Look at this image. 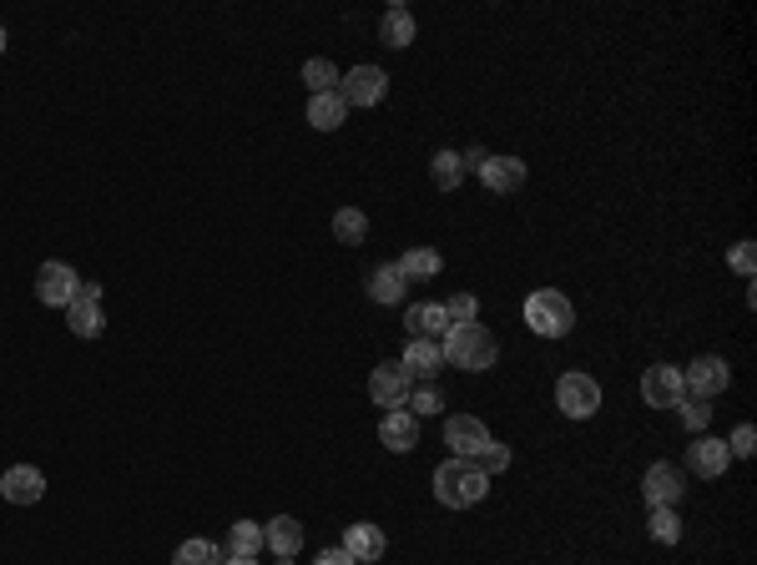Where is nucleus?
<instances>
[{"label":"nucleus","instance_id":"1","mask_svg":"<svg viewBox=\"0 0 757 565\" xmlns=\"http://www.w3.org/2000/svg\"><path fill=\"white\" fill-rule=\"evenodd\" d=\"M485 490H490V475H485L475 460H445L435 470V500L445 510H470L480 505Z\"/></svg>","mask_w":757,"mask_h":565},{"label":"nucleus","instance_id":"2","mask_svg":"<svg viewBox=\"0 0 757 565\" xmlns=\"http://www.w3.org/2000/svg\"><path fill=\"white\" fill-rule=\"evenodd\" d=\"M445 359L454 363V369H465V374H485V369H496L500 359V344L490 329H480V323H454L450 338H445Z\"/></svg>","mask_w":757,"mask_h":565},{"label":"nucleus","instance_id":"3","mask_svg":"<svg viewBox=\"0 0 757 565\" xmlns=\"http://www.w3.org/2000/svg\"><path fill=\"white\" fill-rule=\"evenodd\" d=\"M525 329L540 338H566L576 329V308H570L566 293L555 288H536L525 298Z\"/></svg>","mask_w":757,"mask_h":565},{"label":"nucleus","instance_id":"4","mask_svg":"<svg viewBox=\"0 0 757 565\" xmlns=\"http://www.w3.org/2000/svg\"><path fill=\"white\" fill-rule=\"evenodd\" d=\"M555 405L566 420H591L601 409V384L591 374H561L555 378Z\"/></svg>","mask_w":757,"mask_h":565},{"label":"nucleus","instance_id":"5","mask_svg":"<svg viewBox=\"0 0 757 565\" xmlns=\"http://www.w3.org/2000/svg\"><path fill=\"white\" fill-rule=\"evenodd\" d=\"M641 399H646V409H677L687 399L682 369H671V363L646 369V374H641Z\"/></svg>","mask_w":757,"mask_h":565},{"label":"nucleus","instance_id":"6","mask_svg":"<svg viewBox=\"0 0 757 565\" xmlns=\"http://www.w3.org/2000/svg\"><path fill=\"white\" fill-rule=\"evenodd\" d=\"M682 384H687L692 394H697V399H717V394H728L732 369H728V359H717V354H702V359L687 363Z\"/></svg>","mask_w":757,"mask_h":565},{"label":"nucleus","instance_id":"7","mask_svg":"<svg viewBox=\"0 0 757 565\" xmlns=\"http://www.w3.org/2000/svg\"><path fill=\"white\" fill-rule=\"evenodd\" d=\"M641 495H646V505H652V510L677 505V500L687 495V475L677 470V464L662 460V464H652V470L641 475Z\"/></svg>","mask_w":757,"mask_h":565},{"label":"nucleus","instance_id":"8","mask_svg":"<svg viewBox=\"0 0 757 565\" xmlns=\"http://www.w3.org/2000/svg\"><path fill=\"white\" fill-rule=\"evenodd\" d=\"M384 87H389V76L378 72V66H354L349 76H338V97H344V106L384 102Z\"/></svg>","mask_w":757,"mask_h":565},{"label":"nucleus","instance_id":"9","mask_svg":"<svg viewBox=\"0 0 757 565\" xmlns=\"http://www.w3.org/2000/svg\"><path fill=\"white\" fill-rule=\"evenodd\" d=\"M445 445L454 450V460H475V454L490 445V429H485V420H475V414H450V420H445Z\"/></svg>","mask_w":757,"mask_h":565},{"label":"nucleus","instance_id":"10","mask_svg":"<svg viewBox=\"0 0 757 565\" xmlns=\"http://www.w3.org/2000/svg\"><path fill=\"white\" fill-rule=\"evenodd\" d=\"M409 394H414V384H409V374L399 369V363H378L374 374H369V399L384 409H405Z\"/></svg>","mask_w":757,"mask_h":565},{"label":"nucleus","instance_id":"11","mask_svg":"<svg viewBox=\"0 0 757 565\" xmlns=\"http://www.w3.org/2000/svg\"><path fill=\"white\" fill-rule=\"evenodd\" d=\"M76 283H81V278H76L66 262H41V273H36V298H41L46 308H66L76 298Z\"/></svg>","mask_w":757,"mask_h":565},{"label":"nucleus","instance_id":"12","mask_svg":"<svg viewBox=\"0 0 757 565\" xmlns=\"http://www.w3.org/2000/svg\"><path fill=\"white\" fill-rule=\"evenodd\" d=\"M405 329H409V338H424V344H445L454 323H450V313H445V304H409Z\"/></svg>","mask_w":757,"mask_h":565},{"label":"nucleus","instance_id":"13","mask_svg":"<svg viewBox=\"0 0 757 565\" xmlns=\"http://www.w3.org/2000/svg\"><path fill=\"white\" fill-rule=\"evenodd\" d=\"M0 495H5L11 505H41L46 475L36 470V464H11V470L0 475Z\"/></svg>","mask_w":757,"mask_h":565},{"label":"nucleus","instance_id":"14","mask_svg":"<svg viewBox=\"0 0 757 565\" xmlns=\"http://www.w3.org/2000/svg\"><path fill=\"white\" fill-rule=\"evenodd\" d=\"M399 369L409 374V384H429V378L445 369V348H439V344H424V338H409V344H405V359H399Z\"/></svg>","mask_w":757,"mask_h":565},{"label":"nucleus","instance_id":"15","mask_svg":"<svg viewBox=\"0 0 757 565\" xmlns=\"http://www.w3.org/2000/svg\"><path fill=\"white\" fill-rule=\"evenodd\" d=\"M378 439H384V450L409 454L414 445H420V420H414L409 409H389V414L378 420Z\"/></svg>","mask_w":757,"mask_h":565},{"label":"nucleus","instance_id":"16","mask_svg":"<svg viewBox=\"0 0 757 565\" xmlns=\"http://www.w3.org/2000/svg\"><path fill=\"white\" fill-rule=\"evenodd\" d=\"M728 439H707L702 435L697 445H687V470L702 479H717V475H728Z\"/></svg>","mask_w":757,"mask_h":565},{"label":"nucleus","instance_id":"17","mask_svg":"<svg viewBox=\"0 0 757 565\" xmlns=\"http://www.w3.org/2000/svg\"><path fill=\"white\" fill-rule=\"evenodd\" d=\"M262 545H268L278 561H293V555L304 551V525L293 521V515H273V521L262 525Z\"/></svg>","mask_w":757,"mask_h":565},{"label":"nucleus","instance_id":"18","mask_svg":"<svg viewBox=\"0 0 757 565\" xmlns=\"http://www.w3.org/2000/svg\"><path fill=\"white\" fill-rule=\"evenodd\" d=\"M480 182L490 192H500V197H510V192L525 188V162L521 157H490L480 167Z\"/></svg>","mask_w":757,"mask_h":565},{"label":"nucleus","instance_id":"19","mask_svg":"<svg viewBox=\"0 0 757 565\" xmlns=\"http://www.w3.org/2000/svg\"><path fill=\"white\" fill-rule=\"evenodd\" d=\"M344 551L354 555V561H378V555L389 551V540H384V530L369 521H354L349 530H344Z\"/></svg>","mask_w":757,"mask_h":565},{"label":"nucleus","instance_id":"20","mask_svg":"<svg viewBox=\"0 0 757 565\" xmlns=\"http://www.w3.org/2000/svg\"><path fill=\"white\" fill-rule=\"evenodd\" d=\"M405 273L394 268V262H384V268H374V278H369V298H374L378 308H394V304H405Z\"/></svg>","mask_w":757,"mask_h":565},{"label":"nucleus","instance_id":"21","mask_svg":"<svg viewBox=\"0 0 757 565\" xmlns=\"http://www.w3.org/2000/svg\"><path fill=\"white\" fill-rule=\"evenodd\" d=\"M344 116H349V106H344L338 91H323V97L308 102V127H313V131H338V127H344Z\"/></svg>","mask_w":757,"mask_h":565},{"label":"nucleus","instance_id":"22","mask_svg":"<svg viewBox=\"0 0 757 565\" xmlns=\"http://www.w3.org/2000/svg\"><path fill=\"white\" fill-rule=\"evenodd\" d=\"M378 41L394 46V51L414 46V15H409L405 5H389V11H384V21H378Z\"/></svg>","mask_w":757,"mask_h":565},{"label":"nucleus","instance_id":"23","mask_svg":"<svg viewBox=\"0 0 757 565\" xmlns=\"http://www.w3.org/2000/svg\"><path fill=\"white\" fill-rule=\"evenodd\" d=\"M66 329H72L76 338H97L106 329V319H102V308H97V304L72 298V304H66Z\"/></svg>","mask_w":757,"mask_h":565},{"label":"nucleus","instance_id":"24","mask_svg":"<svg viewBox=\"0 0 757 565\" xmlns=\"http://www.w3.org/2000/svg\"><path fill=\"white\" fill-rule=\"evenodd\" d=\"M394 268L405 273V283H414V278H435L439 268H445V258H439L435 247H409V253L394 262Z\"/></svg>","mask_w":757,"mask_h":565},{"label":"nucleus","instance_id":"25","mask_svg":"<svg viewBox=\"0 0 757 565\" xmlns=\"http://www.w3.org/2000/svg\"><path fill=\"white\" fill-rule=\"evenodd\" d=\"M429 177H435L439 192L460 188V182H465V162H460V152H435V157H429Z\"/></svg>","mask_w":757,"mask_h":565},{"label":"nucleus","instance_id":"26","mask_svg":"<svg viewBox=\"0 0 757 565\" xmlns=\"http://www.w3.org/2000/svg\"><path fill=\"white\" fill-rule=\"evenodd\" d=\"M228 551L243 555V561H258V551H262V525H258V521H238L233 530H228Z\"/></svg>","mask_w":757,"mask_h":565},{"label":"nucleus","instance_id":"27","mask_svg":"<svg viewBox=\"0 0 757 565\" xmlns=\"http://www.w3.org/2000/svg\"><path fill=\"white\" fill-rule=\"evenodd\" d=\"M228 555H222V545H213V540H182L172 555V565H222Z\"/></svg>","mask_w":757,"mask_h":565},{"label":"nucleus","instance_id":"28","mask_svg":"<svg viewBox=\"0 0 757 565\" xmlns=\"http://www.w3.org/2000/svg\"><path fill=\"white\" fill-rule=\"evenodd\" d=\"M646 530H652L656 545H677L682 540V515H677V505H662L652 510V521H646Z\"/></svg>","mask_w":757,"mask_h":565},{"label":"nucleus","instance_id":"29","mask_svg":"<svg viewBox=\"0 0 757 565\" xmlns=\"http://www.w3.org/2000/svg\"><path fill=\"white\" fill-rule=\"evenodd\" d=\"M364 232H369V218L359 213V207H338L334 213V237L338 243H364Z\"/></svg>","mask_w":757,"mask_h":565},{"label":"nucleus","instance_id":"30","mask_svg":"<svg viewBox=\"0 0 757 565\" xmlns=\"http://www.w3.org/2000/svg\"><path fill=\"white\" fill-rule=\"evenodd\" d=\"M304 81H308V91H313V97H323V91H338V66L329 56H313L304 66Z\"/></svg>","mask_w":757,"mask_h":565},{"label":"nucleus","instance_id":"31","mask_svg":"<svg viewBox=\"0 0 757 565\" xmlns=\"http://www.w3.org/2000/svg\"><path fill=\"white\" fill-rule=\"evenodd\" d=\"M677 414H682V424L687 429H707V424H713V405H707V399H697V394H692V399H682V405H677Z\"/></svg>","mask_w":757,"mask_h":565},{"label":"nucleus","instance_id":"32","mask_svg":"<svg viewBox=\"0 0 757 565\" xmlns=\"http://www.w3.org/2000/svg\"><path fill=\"white\" fill-rule=\"evenodd\" d=\"M475 464H480L485 475H505V470H510V450H505V445H496V439H490V445H485V450L475 454Z\"/></svg>","mask_w":757,"mask_h":565},{"label":"nucleus","instance_id":"33","mask_svg":"<svg viewBox=\"0 0 757 565\" xmlns=\"http://www.w3.org/2000/svg\"><path fill=\"white\" fill-rule=\"evenodd\" d=\"M439 409H445V399H439L429 384H420V389L409 394V414H414V420H420V414H439Z\"/></svg>","mask_w":757,"mask_h":565},{"label":"nucleus","instance_id":"34","mask_svg":"<svg viewBox=\"0 0 757 565\" xmlns=\"http://www.w3.org/2000/svg\"><path fill=\"white\" fill-rule=\"evenodd\" d=\"M445 313H450V323H475V313H480V304H475L470 293H454L450 304H445Z\"/></svg>","mask_w":757,"mask_h":565},{"label":"nucleus","instance_id":"35","mask_svg":"<svg viewBox=\"0 0 757 565\" xmlns=\"http://www.w3.org/2000/svg\"><path fill=\"white\" fill-rule=\"evenodd\" d=\"M753 450H757V429H753V424H737V429H732L728 454H737V460H753Z\"/></svg>","mask_w":757,"mask_h":565},{"label":"nucleus","instance_id":"36","mask_svg":"<svg viewBox=\"0 0 757 565\" xmlns=\"http://www.w3.org/2000/svg\"><path fill=\"white\" fill-rule=\"evenodd\" d=\"M753 262H757V247H753V243H737V247H732V268H737L743 278H753Z\"/></svg>","mask_w":757,"mask_h":565},{"label":"nucleus","instance_id":"37","mask_svg":"<svg viewBox=\"0 0 757 565\" xmlns=\"http://www.w3.org/2000/svg\"><path fill=\"white\" fill-rule=\"evenodd\" d=\"M313 565H359V561H354L344 545H334V551H319V555H313Z\"/></svg>","mask_w":757,"mask_h":565},{"label":"nucleus","instance_id":"38","mask_svg":"<svg viewBox=\"0 0 757 565\" xmlns=\"http://www.w3.org/2000/svg\"><path fill=\"white\" fill-rule=\"evenodd\" d=\"M76 298H87V304H97V298H102V283H76Z\"/></svg>","mask_w":757,"mask_h":565},{"label":"nucleus","instance_id":"39","mask_svg":"<svg viewBox=\"0 0 757 565\" xmlns=\"http://www.w3.org/2000/svg\"><path fill=\"white\" fill-rule=\"evenodd\" d=\"M222 565H258V561H243V555H228V561Z\"/></svg>","mask_w":757,"mask_h":565},{"label":"nucleus","instance_id":"40","mask_svg":"<svg viewBox=\"0 0 757 565\" xmlns=\"http://www.w3.org/2000/svg\"><path fill=\"white\" fill-rule=\"evenodd\" d=\"M0 51H5V26H0Z\"/></svg>","mask_w":757,"mask_h":565},{"label":"nucleus","instance_id":"41","mask_svg":"<svg viewBox=\"0 0 757 565\" xmlns=\"http://www.w3.org/2000/svg\"><path fill=\"white\" fill-rule=\"evenodd\" d=\"M359 565H374V561H359Z\"/></svg>","mask_w":757,"mask_h":565}]
</instances>
